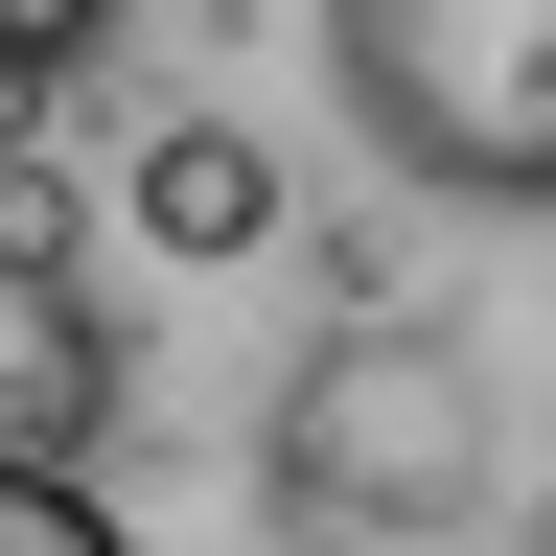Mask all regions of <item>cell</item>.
I'll use <instances>...</instances> for the list:
<instances>
[{
    "label": "cell",
    "mask_w": 556,
    "mask_h": 556,
    "mask_svg": "<svg viewBox=\"0 0 556 556\" xmlns=\"http://www.w3.org/2000/svg\"><path fill=\"white\" fill-rule=\"evenodd\" d=\"M255 510L302 533V556L486 533V510H510V394H486V348H464V325H417V302L325 325L302 371H278V417H255Z\"/></svg>",
    "instance_id": "6da1fadb"
},
{
    "label": "cell",
    "mask_w": 556,
    "mask_h": 556,
    "mask_svg": "<svg viewBox=\"0 0 556 556\" xmlns=\"http://www.w3.org/2000/svg\"><path fill=\"white\" fill-rule=\"evenodd\" d=\"M325 93L394 186L556 208V0H325Z\"/></svg>",
    "instance_id": "7a4b0ae2"
},
{
    "label": "cell",
    "mask_w": 556,
    "mask_h": 556,
    "mask_svg": "<svg viewBox=\"0 0 556 556\" xmlns=\"http://www.w3.org/2000/svg\"><path fill=\"white\" fill-rule=\"evenodd\" d=\"M93 441H116V302L0 232V464H93Z\"/></svg>",
    "instance_id": "3957f363"
},
{
    "label": "cell",
    "mask_w": 556,
    "mask_h": 556,
    "mask_svg": "<svg viewBox=\"0 0 556 556\" xmlns=\"http://www.w3.org/2000/svg\"><path fill=\"white\" fill-rule=\"evenodd\" d=\"M116 208H139V255L232 278V255H278V139H255V116H139Z\"/></svg>",
    "instance_id": "277c9868"
},
{
    "label": "cell",
    "mask_w": 556,
    "mask_h": 556,
    "mask_svg": "<svg viewBox=\"0 0 556 556\" xmlns=\"http://www.w3.org/2000/svg\"><path fill=\"white\" fill-rule=\"evenodd\" d=\"M0 556H139L93 464H0Z\"/></svg>",
    "instance_id": "5b68a950"
},
{
    "label": "cell",
    "mask_w": 556,
    "mask_h": 556,
    "mask_svg": "<svg viewBox=\"0 0 556 556\" xmlns=\"http://www.w3.org/2000/svg\"><path fill=\"white\" fill-rule=\"evenodd\" d=\"M0 47H24V70H93V47H116V0H0Z\"/></svg>",
    "instance_id": "8992f818"
},
{
    "label": "cell",
    "mask_w": 556,
    "mask_h": 556,
    "mask_svg": "<svg viewBox=\"0 0 556 556\" xmlns=\"http://www.w3.org/2000/svg\"><path fill=\"white\" fill-rule=\"evenodd\" d=\"M47 93H70V70H24V47H0V163H24V139H47Z\"/></svg>",
    "instance_id": "52a82bcc"
},
{
    "label": "cell",
    "mask_w": 556,
    "mask_h": 556,
    "mask_svg": "<svg viewBox=\"0 0 556 556\" xmlns=\"http://www.w3.org/2000/svg\"><path fill=\"white\" fill-rule=\"evenodd\" d=\"M533 556H556V464H533Z\"/></svg>",
    "instance_id": "ba28073f"
}]
</instances>
